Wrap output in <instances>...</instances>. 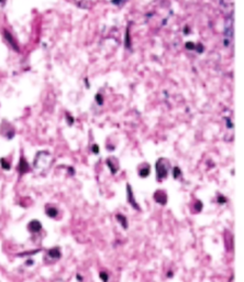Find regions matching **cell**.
I'll return each mask as SVG.
<instances>
[{"mask_svg":"<svg viewBox=\"0 0 244 282\" xmlns=\"http://www.w3.org/2000/svg\"><path fill=\"white\" fill-rule=\"evenodd\" d=\"M62 258V251L60 247L50 248L45 251V255L43 257V261L46 265H53Z\"/></svg>","mask_w":244,"mask_h":282,"instance_id":"1","label":"cell"},{"mask_svg":"<svg viewBox=\"0 0 244 282\" xmlns=\"http://www.w3.org/2000/svg\"><path fill=\"white\" fill-rule=\"evenodd\" d=\"M51 165V156L48 152H40L38 156H35L34 160V168L36 170H45L48 169Z\"/></svg>","mask_w":244,"mask_h":282,"instance_id":"2","label":"cell"},{"mask_svg":"<svg viewBox=\"0 0 244 282\" xmlns=\"http://www.w3.org/2000/svg\"><path fill=\"white\" fill-rule=\"evenodd\" d=\"M170 164L168 163H164V160H160L156 163V178L157 181H163L164 178H166L167 174H168V170H170Z\"/></svg>","mask_w":244,"mask_h":282,"instance_id":"3","label":"cell"},{"mask_svg":"<svg viewBox=\"0 0 244 282\" xmlns=\"http://www.w3.org/2000/svg\"><path fill=\"white\" fill-rule=\"evenodd\" d=\"M126 196H128V203L132 206V208H134L135 211H138V212H141V207H140V205L138 204V202H136V200L134 198V194H133V192H132V188H131L130 184H128V186H126Z\"/></svg>","mask_w":244,"mask_h":282,"instance_id":"4","label":"cell"},{"mask_svg":"<svg viewBox=\"0 0 244 282\" xmlns=\"http://www.w3.org/2000/svg\"><path fill=\"white\" fill-rule=\"evenodd\" d=\"M153 197H154V201L156 202L157 204L163 205V206H165L167 204V194L164 191H161V190L156 191L154 193Z\"/></svg>","mask_w":244,"mask_h":282,"instance_id":"5","label":"cell"},{"mask_svg":"<svg viewBox=\"0 0 244 282\" xmlns=\"http://www.w3.org/2000/svg\"><path fill=\"white\" fill-rule=\"evenodd\" d=\"M28 230L30 231L31 234H39L40 231L42 230V224L41 221L38 219H32V221L28 224Z\"/></svg>","mask_w":244,"mask_h":282,"instance_id":"6","label":"cell"},{"mask_svg":"<svg viewBox=\"0 0 244 282\" xmlns=\"http://www.w3.org/2000/svg\"><path fill=\"white\" fill-rule=\"evenodd\" d=\"M45 214H46L50 218H57V217H58V214H60V211H58L57 207H55V206L48 205V206H45Z\"/></svg>","mask_w":244,"mask_h":282,"instance_id":"7","label":"cell"},{"mask_svg":"<svg viewBox=\"0 0 244 282\" xmlns=\"http://www.w3.org/2000/svg\"><path fill=\"white\" fill-rule=\"evenodd\" d=\"M29 170H30V166L28 164V162L26 161L24 158H21V159H20V162H19V165H18V171L21 174H23V173H26Z\"/></svg>","mask_w":244,"mask_h":282,"instance_id":"8","label":"cell"},{"mask_svg":"<svg viewBox=\"0 0 244 282\" xmlns=\"http://www.w3.org/2000/svg\"><path fill=\"white\" fill-rule=\"evenodd\" d=\"M116 219H117V221H118L119 224L121 225V227L123 228V229H128L129 228V223H128V218H126L124 215H122V214H117L116 215Z\"/></svg>","mask_w":244,"mask_h":282,"instance_id":"9","label":"cell"},{"mask_svg":"<svg viewBox=\"0 0 244 282\" xmlns=\"http://www.w3.org/2000/svg\"><path fill=\"white\" fill-rule=\"evenodd\" d=\"M4 38L7 39V41H8L9 43H10V44H11V45H12V48L14 49V50H18V45H17V43H16V42L13 41V38H12V36H11V35H10V34H9V33H8V32H7V31H4Z\"/></svg>","mask_w":244,"mask_h":282,"instance_id":"10","label":"cell"},{"mask_svg":"<svg viewBox=\"0 0 244 282\" xmlns=\"http://www.w3.org/2000/svg\"><path fill=\"white\" fill-rule=\"evenodd\" d=\"M202 203H201L200 201H196L195 202V206H194V209H192V213H200L201 211H202Z\"/></svg>","mask_w":244,"mask_h":282,"instance_id":"11","label":"cell"},{"mask_svg":"<svg viewBox=\"0 0 244 282\" xmlns=\"http://www.w3.org/2000/svg\"><path fill=\"white\" fill-rule=\"evenodd\" d=\"M99 278L102 282H108L109 281V273L107 271H100L99 272Z\"/></svg>","mask_w":244,"mask_h":282,"instance_id":"12","label":"cell"},{"mask_svg":"<svg viewBox=\"0 0 244 282\" xmlns=\"http://www.w3.org/2000/svg\"><path fill=\"white\" fill-rule=\"evenodd\" d=\"M139 174L141 178H146L148 174H150V169H148V165H146V168H143V169H140Z\"/></svg>","mask_w":244,"mask_h":282,"instance_id":"13","label":"cell"},{"mask_svg":"<svg viewBox=\"0 0 244 282\" xmlns=\"http://www.w3.org/2000/svg\"><path fill=\"white\" fill-rule=\"evenodd\" d=\"M0 164L4 170H10V163L6 159H0Z\"/></svg>","mask_w":244,"mask_h":282,"instance_id":"14","label":"cell"},{"mask_svg":"<svg viewBox=\"0 0 244 282\" xmlns=\"http://www.w3.org/2000/svg\"><path fill=\"white\" fill-rule=\"evenodd\" d=\"M217 202H218L220 205H223V204H226V203H227L228 200H227V197H226V196L218 195V196H217Z\"/></svg>","mask_w":244,"mask_h":282,"instance_id":"15","label":"cell"},{"mask_svg":"<svg viewBox=\"0 0 244 282\" xmlns=\"http://www.w3.org/2000/svg\"><path fill=\"white\" fill-rule=\"evenodd\" d=\"M173 175H174V178H178L180 176V170L178 168H175L174 172H173Z\"/></svg>","mask_w":244,"mask_h":282,"instance_id":"16","label":"cell"},{"mask_svg":"<svg viewBox=\"0 0 244 282\" xmlns=\"http://www.w3.org/2000/svg\"><path fill=\"white\" fill-rule=\"evenodd\" d=\"M166 276H167V278H173V277H174V273H173L172 270H170V271H167V274H166Z\"/></svg>","mask_w":244,"mask_h":282,"instance_id":"17","label":"cell"},{"mask_svg":"<svg viewBox=\"0 0 244 282\" xmlns=\"http://www.w3.org/2000/svg\"><path fill=\"white\" fill-rule=\"evenodd\" d=\"M76 278H77V280H78L79 282H83L84 278H83V277H80V274H77V276H76Z\"/></svg>","mask_w":244,"mask_h":282,"instance_id":"18","label":"cell"},{"mask_svg":"<svg viewBox=\"0 0 244 282\" xmlns=\"http://www.w3.org/2000/svg\"><path fill=\"white\" fill-rule=\"evenodd\" d=\"M0 2H4V0H0Z\"/></svg>","mask_w":244,"mask_h":282,"instance_id":"19","label":"cell"}]
</instances>
